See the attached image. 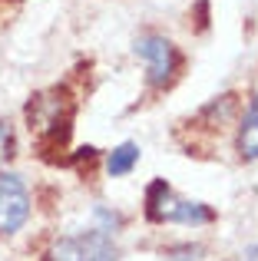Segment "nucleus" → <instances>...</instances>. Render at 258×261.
Returning <instances> with one entry per match:
<instances>
[{
	"instance_id": "1",
	"label": "nucleus",
	"mask_w": 258,
	"mask_h": 261,
	"mask_svg": "<svg viewBox=\"0 0 258 261\" xmlns=\"http://www.w3.org/2000/svg\"><path fill=\"white\" fill-rule=\"evenodd\" d=\"M73 116H76V102L63 86L30 96L27 122H30V133L37 136V149L43 159H50V152H66L73 136Z\"/></svg>"
},
{
	"instance_id": "2",
	"label": "nucleus",
	"mask_w": 258,
	"mask_h": 261,
	"mask_svg": "<svg viewBox=\"0 0 258 261\" xmlns=\"http://www.w3.org/2000/svg\"><path fill=\"white\" fill-rule=\"evenodd\" d=\"M142 212H146V222L152 225H212L215 212L205 202H192V198L175 195V189L166 178H152L146 185V198H142Z\"/></svg>"
},
{
	"instance_id": "3",
	"label": "nucleus",
	"mask_w": 258,
	"mask_h": 261,
	"mask_svg": "<svg viewBox=\"0 0 258 261\" xmlns=\"http://www.w3.org/2000/svg\"><path fill=\"white\" fill-rule=\"evenodd\" d=\"M133 53L146 63V83L149 89H169L182 73V53L172 40H166L162 33H142L136 37Z\"/></svg>"
},
{
	"instance_id": "4",
	"label": "nucleus",
	"mask_w": 258,
	"mask_h": 261,
	"mask_svg": "<svg viewBox=\"0 0 258 261\" xmlns=\"http://www.w3.org/2000/svg\"><path fill=\"white\" fill-rule=\"evenodd\" d=\"M46 261H119V248L106 231H80V235L57 238L46 251Z\"/></svg>"
},
{
	"instance_id": "5",
	"label": "nucleus",
	"mask_w": 258,
	"mask_h": 261,
	"mask_svg": "<svg viewBox=\"0 0 258 261\" xmlns=\"http://www.w3.org/2000/svg\"><path fill=\"white\" fill-rule=\"evenodd\" d=\"M30 218V192L17 172H0V235L20 231Z\"/></svg>"
},
{
	"instance_id": "6",
	"label": "nucleus",
	"mask_w": 258,
	"mask_h": 261,
	"mask_svg": "<svg viewBox=\"0 0 258 261\" xmlns=\"http://www.w3.org/2000/svg\"><path fill=\"white\" fill-rule=\"evenodd\" d=\"M136 162H139V146H136V142H119V146L106 155V172L113 178L129 175L136 169Z\"/></svg>"
},
{
	"instance_id": "7",
	"label": "nucleus",
	"mask_w": 258,
	"mask_h": 261,
	"mask_svg": "<svg viewBox=\"0 0 258 261\" xmlns=\"http://www.w3.org/2000/svg\"><path fill=\"white\" fill-rule=\"evenodd\" d=\"M239 155L242 159H258V116L248 113L239 126Z\"/></svg>"
},
{
	"instance_id": "8",
	"label": "nucleus",
	"mask_w": 258,
	"mask_h": 261,
	"mask_svg": "<svg viewBox=\"0 0 258 261\" xmlns=\"http://www.w3.org/2000/svg\"><path fill=\"white\" fill-rule=\"evenodd\" d=\"M162 255H166L169 261H195L202 255V248L199 245H179V248H166Z\"/></svg>"
},
{
	"instance_id": "9",
	"label": "nucleus",
	"mask_w": 258,
	"mask_h": 261,
	"mask_svg": "<svg viewBox=\"0 0 258 261\" xmlns=\"http://www.w3.org/2000/svg\"><path fill=\"white\" fill-rule=\"evenodd\" d=\"M10 159L13 155V133H10V122L7 119H0V159Z\"/></svg>"
},
{
	"instance_id": "10",
	"label": "nucleus",
	"mask_w": 258,
	"mask_h": 261,
	"mask_svg": "<svg viewBox=\"0 0 258 261\" xmlns=\"http://www.w3.org/2000/svg\"><path fill=\"white\" fill-rule=\"evenodd\" d=\"M195 17H199V30H205L209 27V0H199V4H195Z\"/></svg>"
},
{
	"instance_id": "11",
	"label": "nucleus",
	"mask_w": 258,
	"mask_h": 261,
	"mask_svg": "<svg viewBox=\"0 0 258 261\" xmlns=\"http://www.w3.org/2000/svg\"><path fill=\"white\" fill-rule=\"evenodd\" d=\"M239 261H258V245H255V248H248V251H245V255H242Z\"/></svg>"
},
{
	"instance_id": "12",
	"label": "nucleus",
	"mask_w": 258,
	"mask_h": 261,
	"mask_svg": "<svg viewBox=\"0 0 258 261\" xmlns=\"http://www.w3.org/2000/svg\"><path fill=\"white\" fill-rule=\"evenodd\" d=\"M252 113L258 116V93H255V99H252Z\"/></svg>"
}]
</instances>
